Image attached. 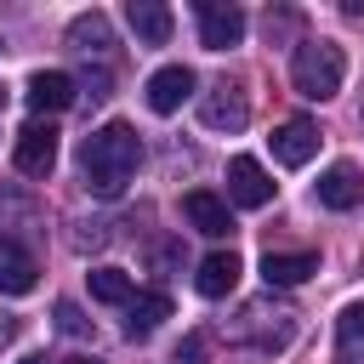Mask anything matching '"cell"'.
Listing matches in <instances>:
<instances>
[{
    "instance_id": "obj_1",
    "label": "cell",
    "mask_w": 364,
    "mask_h": 364,
    "mask_svg": "<svg viewBox=\"0 0 364 364\" xmlns=\"http://www.w3.org/2000/svg\"><path fill=\"white\" fill-rule=\"evenodd\" d=\"M136 165H142V136L125 119H108L80 142V176H85L91 199H119L131 188Z\"/></svg>"
},
{
    "instance_id": "obj_2",
    "label": "cell",
    "mask_w": 364,
    "mask_h": 364,
    "mask_svg": "<svg viewBox=\"0 0 364 364\" xmlns=\"http://www.w3.org/2000/svg\"><path fill=\"white\" fill-rule=\"evenodd\" d=\"M341 80H347V57H341V46H330V40H307V46H296V57H290V85H296L307 102H330V97L341 91Z\"/></svg>"
},
{
    "instance_id": "obj_3",
    "label": "cell",
    "mask_w": 364,
    "mask_h": 364,
    "mask_svg": "<svg viewBox=\"0 0 364 364\" xmlns=\"http://www.w3.org/2000/svg\"><path fill=\"white\" fill-rule=\"evenodd\" d=\"M228 199L245 205V210L273 205V176L262 171V159H250V154H233L228 159Z\"/></svg>"
},
{
    "instance_id": "obj_4",
    "label": "cell",
    "mask_w": 364,
    "mask_h": 364,
    "mask_svg": "<svg viewBox=\"0 0 364 364\" xmlns=\"http://www.w3.org/2000/svg\"><path fill=\"white\" fill-rule=\"evenodd\" d=\"M11 165L23 171V176H51V165H57V131L51 125H23L17 131V142H11Z\"/></svg>"
},
{
    "instance_id": "obj_5",
    "label": "cell",
    "mask_w": 364,
    "mask_h": 364,
    "mask_svg": "<svg viewBox=\"0 0 364 364\" xmlns=\"http://www.w3.org/2000/svg\"><path fill=\"white\" fill-rule=\"evenodd\" d=\"M199 40L210 51H228L245 40V11L233 0H199Z\"/></svg>"
},
{
    "instance_id": "obj_6",
    "label": "cell",
    "mask_w": 364,
    "mask_h": 364,
    "mask_svg": "<svg viewBox=\"0 0 364 364\" xmlns=\"http://www.w3.org/2000/svg\"><path fill=\"white\" fill-rule=\"evenodd\" d=\"M182 216H188L193 233H205V239H228V233H233V210H228V199L210 193V188H188V193H182Z\"/></svg>"
},
{
    "instance_id": "obj_7",
    "label": "cell",
    "mask_w": 364,
    "mask_h": 364,
    "mask_svg": "<svg viewBox=\"0 0 364 364\" xmlns=\"http://www.w3.org/2000/svg\"><path fill=\"white\" fill-rule=\"evenodd\" d=\"M142 97H148V108H154V114H176V108L193 97V68H182V63L154 68V74H148V85H142Z\"/></svg>"
},
{
    "instance_id": "obj_8",
    "label": "cell",
    "mask_w": 364,
    "mask_h": 364,
    "mask_svg": "<svg viewBox=\"0 0 364 364\" xmlns=\"http://www.w3.org/2000/svg\"><path fill=\"white\" fill-rule=\"evenodd\" d=\"M40 284V262L23 239H0V296H28Z\"/></svg>"
},
{
    "instance_id": "obj_9",
    "label": "cell",
    "mask_w": 364,
    "mask_h": 364,
    "mask_svg": "<svg viewBox=\"0 0 364 364\" xmlns=\"http://www.w3.org/2000/svg\"><path fill=\"white\" fill-rule=\"evenodd\" d=\"M23 97H28V108L34 114H63V108H74V80L63 74V68H40V74H28V85H23Z\"/></svg>"
},
{
    "instance_id": "obj_10",
    "label": "cell",
    "mask_w": 364,
    "mask_h": 364,
    "mask_svg": "<svg viewBox=\"0 0 364 364\" xmlns=\"http://www.w3.org/2000/svg\"><path fill=\"white\" fill-rule=\"evenodd\" d=\"M199 119H205L210 131H245V119H250V102H245V91H233V85H216V91L199 102Z\"/></svg>"
},
{
    "instance_id": "obj_11",
    "label": "cell",
    "mask_w": 364,
    "mask_h": 364,
    "mask_svg": "<svg viewBox=\"0 0 364 364\" xmlns=\"http://www.w3.org/2000/svg\"><path fill=\"white\" fill-rule=\"evenodd\" d=\"M267 142H273V159H279V165H290V171H296V165H307V159L318 154V131H313L307 119H284Z\"/></svg>"
},
{
    "instance_id": "obj_12",
    "label": "cell",
    "mask_w": 364,
    "mask_h": 364,
    "mask_svg": "<svg viewBox=\"0 0 364 364\" xmlns=\"http://www.w3.org/2000/svg\"><path fill=\"white\" fill-rule=\"evenodd\" d=\"M239 256L233 250H210L205 262H199V273H193V284H199V296H210V301H222V296H233V284H239Z\"/></svg>"
},
{
    "instance_id": "obj_13",
    "label": "cell",
    "mask_w": 364,
    "mask_h": 364,
    "mask_svg": "<svg viewBox=\"0 0 364 364\" xmlns=\"http://www.w3.org/2000/svg\"><path fill=\"white\" fill-rule=\"evenodd\" d=\"M125 23H131V34L142 46H165L171 40V6H159V0H131L125 6Z\"/></svg>"
},
{
    "instance_id": "obj_14",
    "label": "cell",
    "mask_w": 364,
    "mask_h": 364,
    "mask_svg": "<svg viewBox=\"0 0 364 364\" xmlns=\"http://www.w3.org/2000/svg\"><path fill=\"white\" fill-rule=\"evenodd\" d=\"M318 273V256L313 250H267L262 256V279L267 284H301Z\"/></svg>"
},
{
    "instance_id": "obj_15",
    "label": "cell",
    "mask_w": 364,
    "mask_h": 364,
    "mask_svg": "<svg viewBox=\"0 0 364 364\" xmlns=\"http://www.w3.org/2000/svg\"><path fill=\"white\" fill-rule=\"evenodd\" d=\"M159 318H171V296H165V290H142V296H131V307H125V336L142 341V336L159 330Z\"/></svg>"
},
{
    "instance_id": "obj_16",
    "label": "cell",
    "mask_w": 364,
    "mask_h": 364,
    "mask_svg": "<svg viewBox=\"0 0 364 364\" xmlns=\"http://www.w3.org/2000/svg\"><path fill=\"white\" fill-rule=\"evenodd\" d=\"M358 193H364V182H358L353 165H330V171L318 176V205H324V210H353Z\"/></svg>"
},
{
    "instance_id": "obj_17",
    "label": "cell",
    "mask_w": 364,
    "mask_h": 364,
    "mask_svg": "<svg viewBox=\"0 0 364 364\" xmlns=\"http://www.w3.org/2000/svg\"><path fill=\"white\" fill-rule=\"evenodd\" d=\"M68 46H74V51H108V46H114L108 17H102V11H80V17L68 23Z\"/></svg>"
},
{
    "instance_id": "obj_18",
    "label": "cell",
    "mask_w": 364,
    "mask_h": 364,
    "mask_svg": "<svg viewBox=\"0 0 364 364\" xmlns=\"http://www.w3.org/2000/svg\"><path fill=\"white\" fill-rule=\"evenodd\" d=\"M85 279H91V296L108 301V307H131V296H136V284H131L125 267H91Z\"/></svg>"
},
{
    "instance_id": "obj_19",
    "label": "cell",
    "mask_w": 364,
    "mask_h": 364,
    "mask_svg": "<svg viewBox=\"0 0 364 364\" xmlns=\"http://www.w3.org/2000/svg\"><path fill=\"white\" fill-rule=\"evenodd\" d=\"M358 341H364V301H347V307L336 313V347L353 353Z\"/></svg>"
},
{
    "instance_id": "obj_20",
    "label": "cell",
    "mask_w": 364,
    "mask_h": 364,
    "mask_svg": "<svg viewBox=\"0 0 364 364\" xmlns=\"http://www.w3.org/2000/svg\"><path fill=\"white\" fill-rule=\"evenodd\" d=\"M205 358H210V341H205V336H199V330H193V336H182V341H176V364H205Z\"/></svg>"
},
{
    "instance_id": "obj_21",
    "label": "cell",
    "mask_w": 364,
    "mask_h": 364,
    "mask_svg": "<svg viewBox=\"0 0 364 364\" xmlns=\"http://www.w3.org/2000/svg\"><path fill=\"white\" fill-rule=\"evenodd\" d=\"M57 324H63L68 336H85V330H91V324L80 318V307H74V301H57Z\"/></svg>"
},
{
    "instance_id": "obj_22",
    "label": "cell",
    "mask_w": 364,
    "mask_h": 364,
    "mask_svg": "<svg viewBox=\"0 0 364 364\" xmlns=\"http://www.w3.org/2000/svg\"><path fill=\"white\" fill-rule=\"evenodd\" d=\"M341 11H347V17H364V0H347Z\"/></svg>"
},
{
    "instance_id": "obj_23",
    "label": "cell",
    "mask_w": 364,
    "mask_h": 364,
    "mask_svg": "<svg viewBox=\"0 0 364 364\" xmlns=\"http://www.w3.org/2000/svg\"><path fill=\"white\" fill-rule=\"evenodd\" d=\"M63 364H102V358H91V353H74V358H63Z\"/></svg>"
},
{
    "instance_id": "obj_24",
    "label": "cell",
    "mask_w": 364,
    "mask_h": 364,
    "mask_svg": "<svg viewBox=\"0 0 364 364\" xmlns=\"http://www.w3.org/2000/svg\"><path fill=\"white\" fill-rule=\"evenodd\" d=\"M17 364H46V358H40V353H28V358H17Z\"/></svg>"
},
{
    "instance_id": "obj_25",
    "label": "cell",
    "mask_w": 364,
    "mask_h": 364,
    "mask_svg": "<svg viewBox=\"0 0 364 364\" xmlns=\"http://www.w3.org/2000/svg\"><path fill=\"white\" fill-rule=\"evenodd\" d=\"M0 108H6V91H0Z\"/></svg>"
},
{
    "instance_id": "obj_26",
    "label": "cell",
    "mask_w": 364,
    "mask_h": 364,
    "mask_svg": "<svg viewBox=\"0 0 364 364\" xmlns=\"http://www.w3.org/2000/svg\"><path fill=\"white\" fill-rule=\"evenodd\" d=\"M0 51H6V46H0Z\"/></svg>"
}]
</instances>
